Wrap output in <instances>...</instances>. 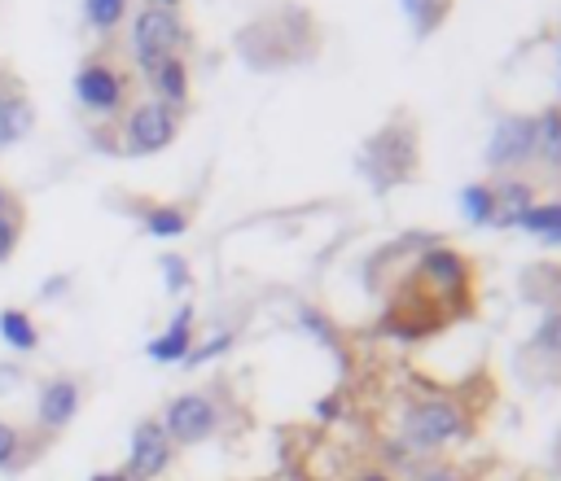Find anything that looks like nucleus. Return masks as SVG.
Instances as JSON below:
<instances>
[{"instance_id":"a211bd4d","label":"nucleus","mask_w":561,"mask_h":481,"mask_svg":"<svg viewBox=\"0 0 561 481\" xmlns=\"http://www.w3.org/2000/svg\"><path fill=\"white\" fill-rule=\"evenodd\" d=\"M461 214L470 223H496V188L492 184H466L461 188Z\"/></svg>"},{"instance_id":"bb28decb","label":"nucleus","mask_w":561,"mask_h":481,"mask_svg":"<svg viewBox=\"0 0 561 481\" xmlns=\"http://www.w3.org/2000/svg\"><path fill=\"white\" fill-rule=\"evenodd\" d=\"M417 481H466V477H461V468H452V464H430Z\"/></svg>"},{"instance_id":"4468645a","label":"nucleus","mask_w":561,"mask_h":481,"mask_svg":"<svg viewBox=\"0 0 561 481\" xmlns=\"http://www.w3.org/2000/svg\"><path fill=\"white\" fill-rule=\"evenodd\" d=\"M496 188V227H518V219L539 202L535 197V184L522 180V176H505Z\"/></svg>"},{"instance_id":"1a4fd4ad","label":"nucleus","mask_w":561,"mask_h":481,"mask_svg":"<svg viewBox=\"0 0 561 481\" xmlns=\"http://www.w3.org/2000/svg\"><path fill=\"white\" fill-rule=\"evenodd\" d=\"M79 407H84V386L75 377H49L36 399V425L58 433L79 416Z\"/></svg>"},{"instance_id":"f257e3e1","label":"nucleus","mask_w":561,"mask_h":481,"mask_svg":"<svg viewBox=\"0 0 561 481\" xmlns=\"http://www.w3.org/2000/svg\"><path fill=\"white\" fill-rule=\"evenodd\" d=\"M466 438H470V416L452 399H417L404 412V442L421 455H434V451L466 442Z\"/></svg>"},{"instance_id":"9b49d317","label":"nucleus","mask_w":561,"mask_h":481,"mask_svg":"<svg viewBox=\"0 0 561 481\" xmlns=\"http://www.w3.org/2000/svg\"><path fill=\"white\" fill-rule=\"evenodd\" d=\"M189 350H193V307H180V311L171 315L167 333H158V337L145 346V354L154 359V364H184Z\"/></svg>"},{"instance_id":"7c9ffc66","label":"nucleus","mask_w":561,"mask_h":481,"mask_svg":"<svg viewBox=\"0 0 561 481\" xmlns=\"http://www.w3.org/2000/svg\"><path fill=\"white\" fill-rule=\"evenodd\" d=\"M14 202H10V193H5V184H0V210H10Z\"/></svg>"},{"instance_id":"b1692460","label":"nucleus","mask_w":561,"mask_h":481,"mask_svg":"<svg viewBox=\"0 0 561 481\" xmlns=\"http://www.w3.org/2000/svg\"><path fill=\"white\" fill-rule=\"evenodd\" d=\"M535 350L561 359V311H548V315H544V324H539V333H535Z\"/></svg>"},{"instance_id":"2eb2a0df","label":"nucleus","mask_w":561,"mask_h":481,"mask_svg":"<svg viewBox=\"0 0 561 481\" xmlns=\"http://www.w3.org/2000/svg\"><path fill=\"white\" fill-rule=\"evenodd\" d=\"M535 162L548 176H561V101L535 114Z\"/></svg>"},{"instance_id":"2f4dec72","label":"nucleus","mask_w":561,"mask_h":481,"mask_svg":"<svg viewBox=\"0 0 561 481\" xmlns=\"http://www.w3.org/2000/svg\"><path fill=\"white\" fill-rule=\"evenodd\" d=\"M544 246H561V232H557V236H548V240H544Z\"/></svg>"},{"instance_id":"c85d7f7f","label":"nucleus","mask_w":561,"mask_h":481,"mask_svg":"<svg viewBox=\"0 0 561 481\" xmlns=\"http://www.w3.org/2000/svg\"><path fill=\"white\" fill-rule=\"evenodd\" d=\"M150 5H158V10H180V0H150Z\"/></svg>"},{"instance_id":"aec40b11","label":"nucleus","mask_w":561,"mask_h":481,"mask_svg":"<svg viewBox=\"0 0 561 481\" xmlns=\"http://www.w3.org/2000/svg\"><path fill=\"white\" fill-rule=\"evenodd\" d=\"M518 227H522V232H535L539 240L557 236V232H561V202H535V206L518 219Z\"/></svg>"},{"instance_id":"412c9836","label":"nucleus","mask_w":561,"mask_h":481,"mask_svg":"<svg viewBox=\"0 0 561 481\" xmlns=\"http://www.w3.org/2000/svg\"><path fill=\"white\" fill-rule=\"evenodd\" d=\"M128 5L132 0H84V18L92 31H115L128 18Z\"/></svg>"},{"instance_id":"20e7f679","label":"nucleus","mask_w":561,"mask_h":481,"mask_svg":"<svg viewBox=\"0 0 561 481\" xmlns=\"http://www.w3.org/2000/svg\"><path fill=\"white\" fill-rule=\"evenodd\" d=\"M180 136V109L163 105V101H141L128 109L124 118V150L132 158H150V154H163L171 141Z\"/></svg>"},{"instance_id":"ddd939ff","label":"nucleus","mask_w":561,"mask_h":481,"mask_svg":"<svg viewBox=\"0 0 561 481\" xmlns=\"http://www.w3.org/2000/svg\"><path fill=\"white\" fill-rule=\"evenodd\" d=\"M141 75H145L154 101H163V105H171V109H180V105L189 101V62H184V57H163V62H154V66L141 70Z\"/></svg>"},{"instance_id":"7ed1b4c3","label":"nucleus","mask_w":561,"mask_h":481,"mask_svg":"<svg viewBox=\"0 0 561 481\" xmlns=\"http://www.w3.org/2000/svg\"><path fill=\"white\" fill-rule=\"evenodd\" d=\"M189 31H184V18L180 10H158V5H145L141 14H132V27H128V49H132V62L137 70H150L154 62L163 57H180Z\"/></svg>"},{"instance_id":"f8f14e48","label":"nucleus","mask_w":561,"mask_h":481,"mask_svg":"<svg viewBox=\"0 0 561 481\" xmlns=\"http://www.w3.org/2000/svg\"><path fill=\"white\" fill-rule=\"evenodd\" d=\"M421 281H430V285L443 289V294H457V289L470 285V263H466V255L447 250V246L425 250V255H421Z\"/></svg>"},{"instance_id":"423d86ee","label":"nucleus","mask_w":561,"mask_h":481,"mask_svg":"<svg viewBox=\"0 0 561 481\" xmlns=\"http://www.w3.org/2000/svg\"><path fill=\"white\" fill-rule=\"evenodd\" d=\"M128 88H132L128 70H119L110 57H88L75 70V101L88 114H119L128 101Z\"/></svg>"},{"instance_id":"6e6552de","label":"nucleus","mask_w":561,"mask_h":481,"mask_svg":"<svg viewBox=\"0 0 561 481\" xmlns=\"http://www.w3.org/2000/svg\"><path fill=\"white\" fill-rule=\"evenodd\" d=\"M171 455H176V446H171V438H167V429L158 425V420H141L137 429H132V442H128V477L132 481H154V477H163L167 468H171Z\"/></svg>"},{"instance_id":"393cba45","label":"nucleus","mask_w":561,"mask_h":481,"mask_svg":"<svg viewBox=\"0 0 561 481\" xmlns=\"http://www.w3.org/2000/svg\"><path fill=\"white\" fill-rule=\"evenodd\" d=\"M233 346V333H219V337H211V341H202V346H193L189 350V359H184V368H197V364H206V359H215V354H224Z\"/></svg>"},{"instance_id":"0eeeda50","label":"nucleus","mask_w":561,"mask_h":481,"mask_svg":"<svg viewBox=\"0 0 561 481\" xmlns=\"http://www.w3.org/2000/svg\"><path fill=\"white\" fill-rule=\"evenodd\" d=\"M158 425L167 429L171 446H197V442H206V438L219 429V407H215L211 394L189 390V394H176V399L163 407Z\"/></svg>"},{"instance_id":"39448f33","label":"nucleus","mask_w":561,"mask_h":481,"mask_svg":"<svg viewBox=\"0 0 561 481\" xmlns=\"http://www.w3.org/2000/svg\"><path fill=\"white\" fill-rule=\"evenodd\" d=\"M483 162L505 180V176H522L531 162H535V114H505L492 141H487V154Z\"/></svg>"},{"instance_id":"a878e982","label":"nucleus","mask_w":561,"mask_h":481,"mask_svg":"<svg viewBox=\"0 0 561 481\" xmlns=\"http://www.w3.org/2000/svg\"><path fill=\"white\" fill-rule=\"evenodd\" d=\"M163 281L171 294H184L189 289V263L180 255H163Z\"/></svg>"},{"instance_id":"4be33fe9","label":"nucleus","mask_w":561,"mask_h":481,"mask_svg":"<svg viewBox=\"0 0 561 481\" xmlns=\"http://www.w3.org/2000/svg\"><path fill=\"white\" fill-rule=\"evenodd\" d=\"M18 240H23V214H18V206H10V210H0V263L14 259Z\"/></svg>"},{"instance_id":"cd10ccee","label":"nucleus","mask_w":561,"mask_h":481,"mask_svg":"<svg viewBox=\"0 0 561 481\" xmlns=\"http://www.w3.org/2000/svg\"><path fill=\"white\" fill-rule=\"evenodd\" d=\"M88 481H132V477H128V472L119 468V472H92Z\"/></svg>"},{"instance_id":"c756f323","label":"nucleus","mask_w":561,"mask_h":481,"mask_svg":"<svg viewBox=\"0 0 561 481\" xmlns=\"http://www.w3.org/2000/svg\"><path fill=\"white\" fill-rule=\"evenodd\" d=\"M356 481H391L386 472H365V477H356Z\"/></svg>"},{"instance_id":"5701e85b","label":"nucleus","mask_w":561,"mask_h":481,"mask_svg":"<svg viewBox=\"0 0 561 481\" xmlns=\"http://www.w3.org/2000/svg\"><path fill=\"white\" fill-rule=\"evenodd\" d=\"M18 455H23V433H18V425L0 420V472H10V468L18 464Z\"/></svg>"},{"instance_id":"f3484780","label":"nucleus","mask_w":561,"mask_h":481,"mask_svg":"<svg viewBox=\"0 0 561 481\" xmlns=\"http://www.w3.org/2000/svg\"><path fill=\"white\" fill-rule=\"evenodd\" d=\"M399 5H404L417 36H430L447 14H452V0H399Z\"/></svg>"},{"instance_id":"dca6fc26","label":"nucleus","mask_w":561,"mask_h":481,"mask_svg":"<svg viewBox=\"0 0 561 481\" xmlns=\"http://www.w3.org/2000/svg\"><path fill=\"white\" fill-rule=\"evenodd\" d=\"M0 341H5L10 350H18V354H31L40 346V328L23 307H5L0 311Z\"/></svg>"},{"instance_id":"6ab92c4d","label":"nucleus","mask_w":561,"mask_h":481,"mask_svg":"<svg viewBox=\"0 0 561 481\" xmlns=\"http://www.w3.org/2000/svg\"><path fill=\"white\" fill-rule=\"evenodd\" d=\"M145 232L150 236H163V240L184 236L189 232V210L184 206H150L145 210Z\"/></svg>"},{"instance_id":"9d476101","label":"nucleus","mask_w":561,"mask_h":481,"mask_svg":"<svg viewBox=\"0 0 561 481\" xmlns=\"http://www.w3.org/2000/svg\"><path fill=\"white\" fill-rule=\"evenodd\" d=\"M36 128V105L23 88H0V150L23 145Z\"/></svg>"},{"instance_id":"f03ea898","label":"nucleus","mask_w":561,"mask_h":481,"mask_svg":"<svg viewBox=\"0 0 561 481\" xmlns=\"http://www.w3.org/2000/svg\"><path fill=\"white\" fill-rule=\"evenodd\" d=\"M417 154H421V141H417V128L404 123V118H395V123H386L369 145H365V176L378 184V188H395L404 180L417 176Z\"/></svg>"}]
</instances>
